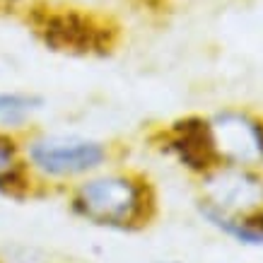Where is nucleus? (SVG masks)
I'll use <instances>...</instances> for the list:
<instances>
[{
    "label": "nucleus",
    "mask_w": 263,
    "mask_h": 263,
    "mask_svg": "<svg viewBox=\"0 0 263 263\" xmlns=\"http://www.w3.org/2000/svg\"><path fill=\"white\" fill-rule=\"evenodd\" d=\"M143 186L128 176L92 179L75 196V210L97 224L130 227L143 215Z\"/></svg>",
    "instance_id": "1"
},
{
    "label": "nucleus",
    "mask_w": 263,
    "mask_h": 263,
    "mask_svg": "<svg viewBox=\"0 0 263 263\" xmlns=\"http://www.w3.org/2000/svg\"><path fill=\"white\" fill-rule=\"evenodd\" d=\"M169 147L179 155V160L186 167L191 169H205L213 162V157H215L208 126L196 119H189L176 126V133L172 138Z\"/></svg>",
    "instance_id": "6"
},
{
    "label": "nucleus",
    "mask_w": 263,
    "mask_h": 263,
    "mask_svg": "<svg viewBox=\"0 0 263 263\" xmlns=\"http://www.w3.org/2000/svg\"><path fill=\"white\" fill-rule=\"evenodd\" d=\"M36 29L51 48L65 53H89L97 48L109 46L104 27L87 15L61 10V12H44L36 22Z\"/></svg>",
    "instance_id": "3"
},
{
    "label": "nucleus",
    "mask_w": 263,
    "mask_h": 263,
    "mask_svg": "<svg viewBox=\"0 0 263 263\" xmlns=\"http://www.w3.org/2000/svg\"><path fill=\"white\" fill-rule=\"evenodd\" d=\"M15 169V147L8 138L0 136V174H8Z\"/></svg>",
    "instance_id": "8"
},
{
    "label": "nucleus",
    "mask_w": 263,
    "mask_h": 263,
    "mask_svg": "<svg viewBox=\"0 0 263 263\" xmlns=\"http://www.w3.org/2000/svg\"><path fill=\"white\" fill-rule=\"evenodd\" d=\"M29 157L51 176H70L95 169L104 160V147L95 140L75 136H48L34 140Z\"/></svg>",
    "instance_id": "2"
},
{
    "label": "nucleus",
    "mask_w": 263,
    "mask_h": 263,
    "mask_svg": "<svg viewBox=\"0 0 263 263\" xmlns=\"http://www.w3.org/2000/svg\"><path fill=\"white\" fill-rule=\"evenodd\" d=\"M215 155L232 162L263 160V126L239 114H222L208 126Z\"/></svg>",
    "instance_id": "4"
},
{
    "label": "nucleus",
    "mask_w": 263,
    "mask_h": 263,
    "mask_svg": "<svg viewBox=\"0 0 263 263\" xmlns=\"http://www.w3.org/2000/svg\"><path fill=\"white\" fill-rule=\"evenodd\" d=\"M44 99L29 95H0V123L17 126L32 111H36Z\"/></svg>",
    "instance_id": "7"
},
{
    "label": "nucleus",
    "mask_w": 263,
    "mask_h": 263,
    "mask_svg": "<svg viewBox=\"0 0 263 263\" xmlns=\"http://www.w3.org/2000/svg\"><path fill=\"white\" fill-rule=\"evenodd\" d=\"M210 205L222 213H244L263 205V181L249 172H217L205 181Z\"/></svg>",
    "instance_id": "5"
}]
</instances>
